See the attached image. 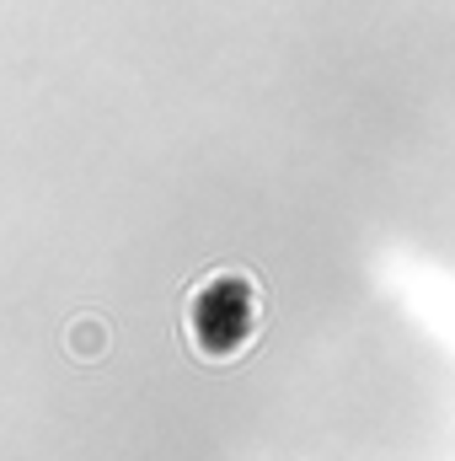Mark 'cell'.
I'll use <instances>...</instances> for the list:
<instances>
[{"mask_svg":"<svg viewBox=\"0 0 455 461\" xmlns=\"http://www.w3.org/2000/svg\"><path fill=\"white\" fill-rule=\"evenodd\" d=\"M70 348H76V359H103V348H108V333H103V322H76L70 328Z\"/></svg>","mask_w":455,"mask_h":461,"instance_id":"cell-1","label":"cell"}]
</instances>
